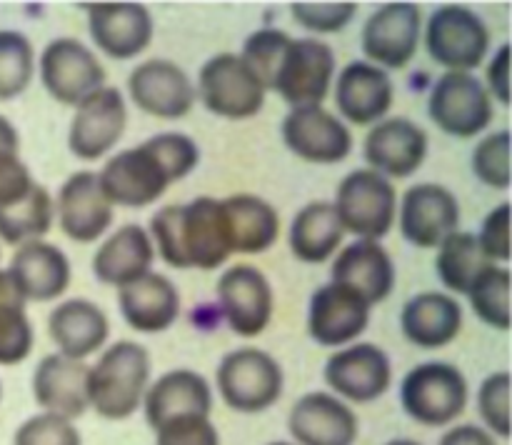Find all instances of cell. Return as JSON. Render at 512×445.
Returning a JSON list of instances; mask_svg holds the SVG:
<instances>
[{
	"label": "cell",
	"mask_w": 512,
	"mask_h": 445,
	"mask_svg": "<svg viewBox=\"0 0 512 445\" xmlns=\"http://www.w3.org/2000/svg\"><path fill=\"white\" fill-rule=\"evenodd\" d=\"M358 415L335 395L313 390L293 405L288 430L298 445H355Z\"/></svg>",
	"instance_id": "603a6c76"
},
{
	"label": "cell",
	"mask_w": 512,
	"mask_h": 445,
	"mask_svg": "<svg viewBox=\"0 0 512 445\" xmlns=\"http://www.w3.org/2000/svg\"><path fill=\"white\" fill-rule=\"evenodd\" d=\"M370 308L373 305L363 295H358L348 285L330 280L328 285L315 290L313 298H310V338L318 345H325V348H340V345L353 343L368 328Z\"/></svg>",
	"instance_id": "e0dca14e"
},
{
	"label": "cell",
	"mask_w": 512,
	"mask_h": 445,
	"mask_svg": "<svg viewBox=\"0 0 512 445\" xmlns=\"http://www.w3.org/2000/svg\"><path fill=\"white\" fill-rule=\"evenodd\" d=\"M150 383V353L133 340L110 345L88 368V405L105 420H125L143 405Z\"/></svg>",
	"instance_id": "7a4b0ae2"
},
{
	"label": "cell",
	"mask_w": 512,
	"mask_h": 445,
	"mask_svg": "<svg viewBox=\"0 0 512 445\" xmlns=\"http://www.w3.org/2000/svg\"><path fill=\"white\" fill-rule=\"evenodd\" d=\"M343 238L345 230L335 213V205L328 200H315V203L300 208L288 233V243L295 258L313 265L333 258Z\"/></svg>",
	"instance_id": "836d02e7"
},
{
	"label": "cell",
	"mask_w": 512,
	"mask_h": 445,
	"mask_svg": "<svg viewBox=\"0 0 512 445\" xmlns=\"http://www.w3.org/2000/svg\"><path fill=\"white\" fill-rule=\"evenodd\" d=\"M0 150H8V153H18L20 150L18 130L5 115H0Z\"/></svg>",
	"instance_id": "816d5d0a"
},
{
	"label": "cell",
	"mask_w": 512,
	"mask_h": 445,
	"mask_svg": "<svg viewBox=\"0 0 512 445\" xmlns=\"http://www.w3.org/2000/svg\"><path fill=\"white\" fill-rule=\"evenodd\" d=\"M468 393V380L455 365L433 360L405 375L400 385V403L420 425L443 428L465 413Z\"/></svg>",
	"instance_id": "5b68a950"
},
{
	"label": "cell",
	"mask_w": 512,
	"mask_h": 445,
	"mask_svg": "<svg viewBox=\"0 0 512 445\" xmlns=\"http://www.w3.org/2000/svg\"><path fill=\"white\" fill-rule=\"evenodd\" d=\"M460 203L445 185L420 183L405 190L400 205V230L415 248H438L458 230Z\"/></svg>",
	"instance_id": "ac0fdd59"
},
{
	"label": "cell",
	"mask_w": 512,
	"mask_h": 445,
	"mask_svg": "<svg viewBox=\"0 0 512 445\" xmlns=\"http://www.w3.org/2000/svg\"><path fill=\"white\" fill-rule=\"evenodd\" d=\"M423 28V13L415 3H385L365 20L363 53L383 65L400 70L415 58Z\"/></svg>",
	"instance_id": "9a60e30c"
},
{
	"label": "cell",
	"mask_w": 512,
	"mask_h": 445,
	"mask_svg": "<svg viewBox=\"0 0 512 445\" xmlns=\"http://www.w3.org/2000/svg\"><path fill=\"white\" fill-rule=\"evenodd\" d=\"M128 93L143 113L163 120L185 118L198 100L188 73L178 63L165 58L140 63L130 73Z\"/></svg>",
	"instance_id": "2e32d148"
},
{
	"label": "cell",
	"mask_w": 512,
	"mask_h": 445,
	"mask_svg": "<svg viewBox=\"0 0 512 445\" xmlns=\"http://www.w3.org/2000/svg\"><path fill=\"white\" fill-rule=\"evenodd\" d=\"M13 445H83L73 420L53 413H38L15 430Z\"/></svg>",
	"instance_id": "7bdbcfd3"
},
{
	"label": "cell",
	"mask_w": 512,
	"mask_h": 445,
	"mask_svg": "<svg viewBox=\"0 0 512 445\" xmlns=\"http://www.w3.org/2000/svg\"><path fill=\"white\" fill-rule=\"evenodd\" d=\"M120 313L135 333L155 335L173 328L180 315V293L173 280L153 273L125 285L118 293Z\"/></svg>",
	"instance_id": "f1b7e54d"
},
{
	"label": "cell",
	"mask_w": 512,
	"mask_h": 445,
	"mask_svg": "<svg viewBox=\"0 0 512 445\" xmlns=\"http://www.w3.org/2000/svg\"><path fill=\"white\" fill-rule=\"evenodd\" d=\"M485 78H488V88L485 90L490 93V98L495 95V98L508 108L510 105V45L508 43L500 45L498 53L493 55Z\"/></svg>",
	"instance_id": "681fc988"
},
{
	"label": "cell",
	"mask_w": 512,
	"mask_h": 445,
	"mask_svg": "<svg viewBox=\"0 0 512 445\" xmlns=\"http://www.w3.org/2000/svg\"><path fill=\"white\" fill-rule=\"evenodd\" d=\"M88 10V30L93 43L108 58L128 60L145 53L153 43L155 23L140 3H93Z\"/></svg>",
	"instance_id": "d6986e66"
},
{
	"label": "cell",
	"mask_w": 512,
	"mask_h": 445,
	"mask_svg": "<svg viewBox=\"0 0 512 445\" xmlns=\"http://www.w3.org/2000/svg\"><path fill=\"white\" fill-rule=\"evenodd\" d=\"M478 410L485 430L498 438H510V373L488 375L478 390Z\"/></svg>",
	"instance_id": "b9f144b4"
},
{
	"label": "cell",
	"mask_w": 512,
	"mask_h": 445,
	"mask_svg": "<svg viewBox=\"0 0 512 445\" xmlns=\"http://www.w3.org/2000/svg\"><path fill=\"white\" fill-rule=\"evenodd\" d=\"M33 73V43L20 30H0V100L23 95L33 80Z\"/></svg>",
	"instance_id": "f35d334b"
},
{
	"label": "cell",
	"mask_w": 512,
	"mask_h": 445,
	"mask_svg": "<svg viewBox=\"0 0 512 445\" xmlns=\"http://www.w3.org/2000/svg\"><path fill=\"white\" fill-rule=\"evenodd\" d=\"M55 220V203L48 188L35 183L23 200L0 210V240L8 245H23L40 240Z\"/></svg>",
	"instance_id": "8d00e7d4"
},
{
	"label": "cell",
	"mask_w": 512,
	"mask_h": 445,
	"mask_svg": "<svg viewBox=\"0 0 512 445\" xmlns=\"http://www.w3.org/2000/svg\"><path fill=\"white\" fill-rule=\"evenodd\" d=\"M425 48L448 73H470L483 65L490 50V30L478 13L465 5H440L425 28Z\"/></svg>",
	"instance_id": "8992f818"
},
{
	"label": "cell",
	"mask_w": 512,
	"mask_h": 445,
	"mask_svg": "<svg viewBox=\"0 0 512 445\" xmlns=\"http://www.w3.org/2000/svg\"><path fill=\"white\" fill-rule=\"evenodd\" d=\"M290 45V35L283 33L278 28H263L255 30L243 45V55L250 70L255 73V78L263 83L265 90H273L275 73H278V65L283 60L285 48Z\"/></svg>",
	"instance_id": "ab89813d"
},
{
	"label": "cell",
	"mask_w": 512,
	"mask_h": 445,
	"mask_svg": "<svg viewBox=\"0 0 512 445\" xmlns=\"http://www.w3.org/2000/svg\"><path fill=\"white\" fill-rule=\"evenodd\" d=\"M180 243L188 268L215 270L233 255L223 200L195 198L180 210Z\"/></svg>",
	"instance_id": "ffe728a7"
},
{
	"label": "cell",
	"mask_w": 512,
	"mask_h": 445,
	"mask_svg": "<svg viewBox=\"0 0 512 445\" xmlns=\"http://www.w3.org/2000/svg\"><path fill=\"white\" fill-rule=\"evenodd\" d=\"M88 368L83 360L65 358L53 353L45 355L33 373V398L45 413L60 415L65 420H75L85 415L88 405Z\"/></svg>",
	"instance_id": "4316f807"
},
{
	"label": "cell",
	"mask_w": 512,
	"mask_h": 445,
	"mask_svg": "<svg viewBox=\"0 0 512 445\" xmlns=\"http://www.w3.org/2000/svg\"><path fill=\"white\" fill-rule=\"evenodd\" d=\"M35 180L18 153L0 150V210L10 208L28 195Z\"/></svg>",
	"instance_id": "c3c4849f"
},
{
	"label": "cell",
	"mask_w": 512,
	"mask_h": 445,
	"mask_svg": "<svg viewBox=\"0 0 512 445\" xmlns=\"http://www.w3.org/2000/svg\"><path fill=\"white\" fill-rule=\"evenodd\" d=\"M473 173L478 175L480 183L495 190L510 188V133L498 130V133L485 135L473 153Z\"/></svg>",
	"instance_id": "60d3db41"
},
{
	"label": "cell",
	"mask_w": 512,
	"mask_h": 445,
	"mask_svg": "<svg viewBox=\"0 0 512 445\" xmlns=\"http://www.w3.org/2000/svg\"><path fill=\"white\" fill-rule=\"evenodd\" d=\"M428 113L443 133L473 138L493 123V98L473 73H445L433 85Z\"/></svg>",
	"instance_id": "9c48e42d"
},
{
	"label": "cell",
	"mask_w": 512,
	"mask_h": 445,
	"mask_svg": "<svg viewBox=\"0 0 512 445\" xmlns=\"http://www.w3.org/2000/svg\"><path fill=\"white\" fill-rule=\"evenodd\" d=\"M395 85L388 70L365 60L345 65L335 80V105L353 125H373L390 113Z\"/></svg>",
	"instance_id": "cb8c5ba5"
},
{
	"label": "cell",
	"mask_w": 512,
	"mask_h": 445,
	"mask_svg": "<svg viewBox=\"0 0 512 445\" xmlns=\"http://www.w3.org/2000/svg\"><path fill=\"white\" fill-rule=\"evenodd\" d=\"M385 445H423V443H418V440H410V438H395Z\"/></svg>",
	"instance_id": "f5cc1de1"
},
{
	"label": "cell",
	"mask_w": 512,
	"mask_h": 445,
	"mask_svg": "<svg viewBox=\"0 0 512 445\" xmlns=\"http://www.w3.org/2000/svg\"><path fill=\"white\" fill-rule=\"evenodd\" d=\"M60 228L73 243H93L113 225V205L100 190L98 173L78 170L63 183L55 203Z\"/></svg>",
	"instance_id": "7402d4cb"
},
{
	"label": "cell",
	"mask_w": 512,
	"mask_h": 445,
	"mask_svg": "<svg viewBox=\"0 0 512 445\" xmlns=\"http://www.w3.org/2000/svg\"><path fill=\"white\" fill-rule=\"evenodd\" d=\"M218 300L228 328L240 338H255L273 320V285L253 265H233L218 280Z\"/></svg>",
	"instance_id": "8fae6325"
},
{
	"label": "cell",
	"mask_w": 512,
	"mask_h": 445,
	"mask_svg": "<svg viewBox=\"0 0 512 445\" xmlns=\"http://www.w3.org/2000/svg\"><path fill=\"white\" fill-rule=\"evenodd\" d=\"M363 155L383 178H408L428 155V133L408 118H385L365 135Z\"/></svg>",
	"instance_id": "44dd1931"
},
{
	"label": "cell",
	"mask_w": 512,
	"mask_h": 445,
	"mask_svg": "<svg viewBox=\"0 0 512 445\" xmlns=\"http://www.w3.org/2000/svg\"><path fill=\"white\" fill-rule=\"evenodd\" d=\"M268 445H293V443H285V440H275V443H268Z\"/></svg>",
	"instance_id": "db71d44e"
},
{
	"label": "cell",
	"mask_w": 512,
	"mask_h": 445,
	"mask_svg": "<svg viewBox=\"0 0 512 445\" xmlns=\"http://www.w3.org/2000/svg\"><path fill=\"white\" fill-rule=\"evenodd\" d=\"M35 333L28 318V303L0 270V365H18L33 353Z\"/></svg>",
	"instance_id": "d590c367"
},
{
	"label": "cell",
	"mask_w": 512,
	"mask_h": 445,
	"mask_svg": "<svg viewBox=\"0 0 512 445\" xmlns=\"http://www.w3.org/2000/svg\"><path fill=\"white\" fill-rule=\"evenodd\" d=\"M493 260L483 253L478 243V235L455 230L450 238L438 245V258L435 270L450 293L468 295L470 285L480 278L488 268H493Z\"/></svg>",
	"instance_id": "e575fe53"
},
{
	"label": "cell",
	"mask_w": 512,
	"mask_h": 445,
	"mask_svg": "<svg viewBox=\"0 0 512 445\" xmlns=\"http://www.w3.org/2000/svg\"><path fill=\"white\" fill-rule=\"evenodd\" d=\"M290 13L310 33H340L353 23L358 5L355 3H293Z\"/></svg>",
	"instance_id": "ee69618b"
},
{
	"label": "cell",
	"mask_w": 512,
	"mask_h": 445,
	"mask_svg": "<svg viewBox=\"0 0 512 445\" xmlns=\"http://www.w3.org/2000/svg\"><path fill=\"white\" fill-rule=\"evenodd\" d=\"M333 205L345 233L375 243H380L393 230L398 215V195L393 183L370 168L345 175Z\"/></svg>",
	"instance_id": "277c9868"
},
{
	"label": "cell",
	"mask_w": 512,
	"mask_h": 445,
	"mask_svg": "<svg viewBox=\"0 0 512 445\" xmlns=\"http://www.w3.org/2000/svg\"><path fill=\"white\" fill-rule=\"evenodd\" d=\"M230 225L233 253L260 255L278 243L280 218L268 200L253 193H235L223 198Z\"/></svg>",
	"instance_id": "d6a6232c"
},
{
	"label": "cell",
	"mask_w": 512,
	"mask_h": 445,
	"mask_svg": "<svg viewBox=\"0 0 512 445\" xmlns=\"http://www.w3.org/2000/svg\"><path fill=\"white\" fill-rule=\"evenodd\" d=\"M218 393L235 413H263L283 395V368L260 348H240L225 355L215 373Z\"/></svg>",
	"instance_id": "3957f363"
},
{
	"label": "cell",
	"mask_w": 512,
	"mask_h": 445,
	"mask_svg": "<svg viewBox=\"0 0 512 445\" xmlns=\"http://www.w3.org/2000/svg\"><path fill=\"white\" fill-rule=\"evenodd\" d=\"M145 423L153 430L185 415H208L213 413V388L208 380L193 370H170L160 375L143 398Z\"/></svg>",
	"instance_id": "484cf974"
},
{
	"label": "cell",
	"mask_w": 512,
	"mask_h": 445,
	"mask_svg": "<svg viewBox=\"0 0 512 445\" xmlns=\"http://www.w3.org/2000/svg\"><path fill=\"white\" fill-rule=\"evenodd\" d=\"M10 280L25 303H48L68 290L73 270L70 260L58 245L45 240H30L18 245L8 268Z\"/></svg>",
	"instance_id": "d4e9b609"
},
{
	"label": "cell",
	"mask_w": 512,
	"mask_h": 445,
	"mask_svg": "<svg viewBox=\"0 0 512 445\" xmlns=\"http://www.w3.org/2000/svg\"><path fill=\"white\" fill-rule=\"evenodd\" d=\"M438 445H498L493 433H488L485 428L473 423H465V425H455L450 428L448 433L440 438Z\"/></svg>",
	"instance_id": "f907efd6"
},
{
	"label": "cell",
	"mask_w": 512,
	"mask_h": 445,
	"mask_svg": "<svg viewBox=\"0 0 512 445\" xmlns=\"http://www.w3.org/2000/svg\"><path fill=\"white\" fill-rule=\"evenodd\" d=\"M478 243L483 253L498 263H508L510 260V203H500L493 208L485 218L483 230L478 235Z\"/></svg>",
	"instance_id": "7dc6e473"
},
{
	"label": "cell",
	"mask_w": 512,
	"mask_h": 445,
	"mask_svg": "<svg viewBox=\"0 0 512 445\" xmlns=\"http://www.w3.org/2000/svg\"><path fill=\"white\" fill-rule=\"evenodd\" d=\"M0 398H3V385H0Z\"/></svg>",
	"instance_id": "11a10c76"
},
{
	"label": "cell",
	"mask_w": 512,
	"mask_h": 445,
	"mask_svg": "<svg viewBox=\"0 0 512 445\" xmlns=\"http://www.w3.org/2000/svg\"><path fill=\"white\" fill-rule=\"evenodd\" d=\"M40 80L50 98L78 108L105 88V68L93 50L75 38H55L40 55Z\"/></svg>",
	"instance_id": "30bf717a"
},
{
	"label": "cell",
	"mask_w": 512,
	"mask_h": 445,
	"mask_svg": "<svg viewBox=\"0 0 512 445\" xmlns=\"http://www.w3.org/2000/svg\"><path fill=\"white\" fill-rule=\"evenodd\" d=\"M325 383L335 398L350 403H373L393 385V363L388 353L373 343H358L338 350L325 363Z\"/></svg>",
	"instance_id": "4fadbf2b"
},
{
	"label": "cell",
	"mask_w": 512,
	"mask_h": 445,
	"mask_svg": "<svg viewBox=\"0 0 512 445\" xmlns=\"http://www.w3.org/2000/svg\"><path fill=\"white\" fill-rule=\"evenodd\" d=\"M50 340L58 345L60 355L85 360L98 353L110 333V320L93 300L73 298L60 303L48 318Z\"/></svg>",
	"instance_id": "f546056e"
},
{
	"label": "cell",
	"mask_w": 512,
	"mask_h": 445,
	"mask_svg": "<svg viewBox=\"0 0 512 445\" xmlns=\"http://www.w3.org/2000/svg\"><path fill=\"white\" fill-rule=\"evenodd\" d=\"M180 210L183 205H165L158 213L150 218V240H155V253L170 265V268L185 270L188 260H185L183 243H180Z\"/></svg>",
	"instance_id": "f6af8a7d"
},
{
	"label": "cell",
	"mask_w": 512,
	"mask_h": 445,
	"mask_svg": "<svg viewBox=\"0 0 512 445\" xmlns=\"http://www.w3.org/2000/svg\"><path fill=\"white\" fill-rule=\"evenodd\" d=\"M155 445H220V435L208 415H185L160 425Z\"/></svg>",
	"instance_id": "bcb514c9"
},
{
	"label": "cell",
	"mask_w": 512,
	"mask_h": 445,
	"mask_svg": "<svg viewBox=\"0 0 512 445\" xmlns=\"http://www.w3.org/2000/svg\"><path fill=\"white\" fill-rule=\"evenodd\" d=\"M153 260L155 248L148 230L138 223H128L100 245L93 258V273L100 283L125 288L148 275Z\"/></svg>",
	"instance_id": "1f68e13d"
},
{
	"label": "cell",
	"mask_w": 512,
	"mask_h": 445,
	"mask_svg": "<svg viewBox=\"0 0 512 445\" xmlns=\"http://www.w3.org/2000/svg\"><path fill=\"white\" fill-rule=\"evenodd\" d=\"M200 163V148L185 133H160L115 153L98 173L100 190L108 203L123 208H145L163 198L173 183L193 173Z\"/></svg>",
	"instance_id": "6da1fadb"
},
{
	"label": "cell",
	"mask_w": 512,
	"mask_h": 445,
	"mask_svg": "<svg viewBox=\"0 0 512 445\" xmlns=\"http://www.w3.org/2000/svg\"><path fill=\"white\" fill-rule=\"evenodd\" d=\"M128 128V105L118 88H100L78 105L68 133V148L80 160H100L118 145Z\"/></svg>",
	"instance_id": "5bb4252c"
},
{
	"label": "cell",
	"mask_w": 512,
	"mask_h": 445,
	"mask_svg": "<svg viewBox=\"0 0 512 445\" xmlns=\"http://www.w3.org/2000/svg\"><path fill=\"white\" fill-rule=\"evenodd\" d=\"M475 315L490 328L508 333L510 330V270L493 265L485 270L468 290Z\"/></svg>",
	"instance_id": "74e56055"
},
{
	"label": "cell",
	"mask_w": 512,
	"mask_h": 445,
	"mask_svg": "<svg viewBox=\"0 0 512 445\" xmlns=\"http://www.w3.org/2000/svg\"><path fill=\"white\" fill-rule=\"evenodd\" d=\"M405 338L425 350H438L453 343L463 328V308L448 293H418L403 305L400 313Z\"/></svg>",
	"instance_id": "4dcf8cb0"
},
{
	"label": "cell",
	"mask_w": 512,
	"mask_h": 445,
	"mask_svg": "<svg viewBox=\"0 0 512 445\" xmlns=\"http://www.w3.org/2000/svg\"><path fill=\"white\" fill-rule=\"evenodd\" d=\"M333 283L348 285L370 305H378L393 293L395 263L388 250L375 240H355L333 260Z\"/></svg>",
	"instance_id": "83f0119b"
},
{
	"label": "cell",
	"mask_w": 512,
	"mask_h": 445,
	"mask_svg": "<svg viewBox=\"0 0 512 445\" xmlns=\"http://www.w3.org/2000/svg\"><path fill=\"white\" fill-rule=\"evenodd\" d=\"M195 93L200 95L205 108L218 118L245 120L263 110L268 90L240 55L220 53L200 68Z\"/></svg>",
	"instance_id": "52a82bcc"
},
{
	"label": "cell",
	"mask_w": 512,
	"mask_h": 445,
	"mask_svg": "<svg viewBox=\"0 0 512 445\" xmlns=\"http://www.w3.org/2000/svg\"><path fill=\"white\" fill-rule=\"evenodd\" d=\"M280 133L290 153L315 165L343 163L353 153L350 128L323 105L290 108V113L283 118Z\"/></svg>",
	"instance_id": "7c38bea8"
},
{
	"label": "cell",
	"mask_w": 512,
	"mask_h": 445,
	"mask_svg": "<svg viewBox=\"0 0 512 445\" xmlns=\"http://www.w3.org/2000/svg\"><path fill=\"white\" fill-rule=\"evenodd\" d=\"M335 55L330 45L315 38H290L275 73L273 90L293 108L323 105L333 88Z\"/></svg>",
	"instance_id": "ba28073f"
}]
</instances>
